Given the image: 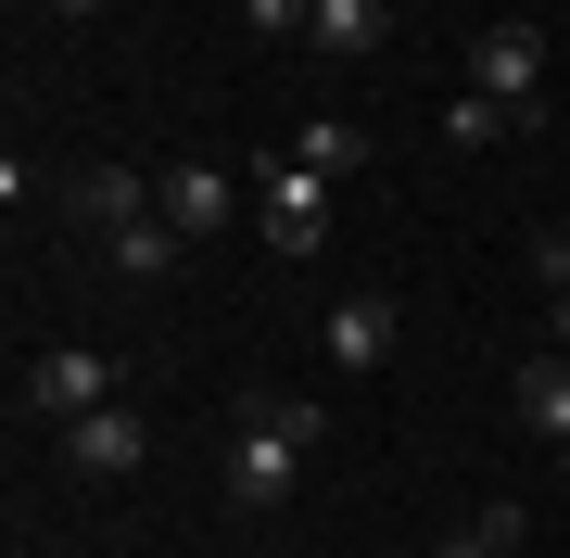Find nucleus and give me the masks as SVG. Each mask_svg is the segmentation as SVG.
I'll return each mask as SVG.
<instances>
[{"mask_svg": "<svg viewBox=\"0 0 570 558\" xmlns=\"http://www.w3.org/2000/svg\"><path fill=\"white\" fill-rule=\"evenodd\" d=\"M520 432H532V444H570V343H546V355L520 369Z\"/></svg>", "mask_w": 570, "mask_h": 558, "instance_id": "1a4fd4ad", "label": "nucleus"}, {"mask_svg": "<svg viewBox=\"0 0 570 558\" xmlns=\"http://www.w3.org/2000/svg\"><path fill=\"white\" fill-rule=\"evenodd\" d=\"M115 355H89V343H51V355H26V381H13V407L26 419H51V432H63V419H89V407H115Z\"/></svg>", "mask_w": 570, "mask_h": 558, "instance_id": "20e7f679", "label": "nucleus"}, {"mask_svg": "<svg viewBox=\"0 0 570 558\" xmlns=\"http://www.w3.org/2000/svg\"><path fill=\"white\" fill-rule=\"evenodd\" d=\"M469 89L546 127V26H532V13H494L482 39H469Z\"/></svg>", "mask_w": 570, "mask_h": 558, "instance_id": "f03ea898", "label": "nucleus"}, {"mask_svg": "<svg viewBox=\"0 0 570 558\" xmlns=\"http://www.w3.org/2000/svg\"><path fill=\"white\" fill-rule=\"evenodd\" d=\"M140 457H153V419L127 407V393H115V407H89V419H63V470H77V482H127Z\"/></svg>", "mask_w": 570, "mask_h": 558, "instance_id": "39448f33", "label": "nucleus"}, {"mask_svg": "<svg viewBox=\"0 0 570 558\" xmlns=\"http://www.w3.org/2000/svg\"><path fill=\"white\" fill-rule=\"evenodd\" d=\"M242 13H254V39H305V13H317V0H242Z\"/></svg>", "mask_w": 570, "mask_h": 558, "instance_id": "4468645a", "label": "nucleus"}, {"mask_svg": "<svg viewBox=\"0 0 570 558\" xmlns=\"http://www.w3.org/2000/svg\"><path fill=\"white\" fill-rule=\"evenodd\" d=\"M242 178H254V228H266V254H317V242H330V178H317V166L266 153V166H242Z\"/></svg>", "mask_w": 570, "mask_h": 558, "instance_id": "7ed1b4c3", "label": "nucleus"}, {"mask_svg": "<svg viewBox=\"0 0 570 558\" xmlns=\"http://www.w3.org/2000/svg\"><path fill=\"white\" fill-rule=\"evenodd\" d=\"M520 127H532V115L482 102V89H456V102H444V140H456V153H494V140H520Z\"/></svg>", "mask_w": 570, "mask_h": 558, "instance_id": "f8f14e48", "label": "nucleus"}, {"mask_svg": "<svg viewBox=\"0 0 570 558\" xmlns=\"http://www.w3.org/2000/svg\"><path fill=\"white\" fill-rule=\"evenodd\" d=\"M228 166H153V204H165V228H178V242H204V228H228Z\"/></svg>", "mask_w": 570, "mask_h": 558, "instance_id": "0eeeda50", "label": "nucleus"}, {"mask_svg": "<svg viewBox=\"0 0 570 558\" xmlns=\"http://www.w3.org/2000/svg\"><path fill=\"white\" fill-rule=\"evenodd\" d=\"M393 331H406V305H393V292H343V305H330V381H367V369H381V355H393Z\"/></svg>", "mask_w": 570, "mask_h": 558, "instance_id": "423d86ee", "label": "nucleus"}, {"mask_svg": "<svg viewBox=\"0 0 570 558\" xmlns=\"http://www.w3.org/2000/svg\"><path fill=\"white\" fill-rule=\"evenodd\" d=\"M115 267H127V280H178V228H165V204H153L140 228H115Z\"/></svg>", "mask_w": 570, "mask_h": 558, "instance_id": "ddd939ff", "label": "nucleus"}, {"mask_svg": "<svg viewBox=\"0 0 570 558\" xmlns=\"http://www.w3.org/2000/svg\"><path fill=\"white\" fill-rule=\"evenodd\" d=\"M292 166L355 178V166H367V127H355V115H305V127H292Z\"/></svg>", "mask_w": 570, "mask_h": 558, "instance_id": "9b49d317", "label": "nucleus"}, {"mask_svg": "<svg viewBox=\"0 0 570 558\" xmlns=\"http://www.w3.org/2000/svg\"><path fill=\"white\" fill-rule=\"evenodd\" d=\"M305 39H317L330 63H367V51L393 39V0H317V13H305Z\"/></svg>", "mask_w": 570, "mask_h": 558, "instance_id": "6e6552de", "label": "nucleus"}, {"mask_svg": "<svg viewBox=\"0 0 570 558\" xmlns=\"http://www.w3.org/2000/svg\"><path fill=\"white\" fill-rule=\"evenodd\" d=\"M317 432H330V407H305V393H279V407H254L242 457H228V508H292V482H305Z\"/></svg>", "mask_w": 570, "mask_h": 558, "instance_id": "f257e3e1", "label": "nucleus"}, {"mask_svg": "<svg viewBox=\"0 0 570 558\" xmlns=\"http://www.w3.org/2000/svg\"><path fill=\"white\" fill-rule=\"evenodd\" d=\"M558 343H570V280H558Z\"/></svg>", "mask_w": 570, "mask_h": 558, "instance_id": "dca6fc26", "label": "nucleus"}, {"mask_svg": "<svg viewBox=\"0 0 570 558\" xmlns=\"http://www.w3.org/2000/svg\"><path fill=\"white\" fill-rule=\"evenodd\" d=\"M51 13H77V26H89V13H115V0H51Z\"/></svg>", "mask_w": 570, "mask_h": 558, "instance_id": "2eb2a0df", "label": "nucleus"}, {"mask_svg": "<svg viewBox=\"0 0 570 558\" xmlns=\"http://www.w3.org/2000/svg\"><path fill=\"white\" fill-rule=\"evenodd\" d=\"M77 216L115 242V228H140V216H153V178H127V166H77Z\"/></svg>", "mask_w": 570, "mask_h": 558, "instance_id": "9d476101", "label": "nucleus"}]
</instances>
